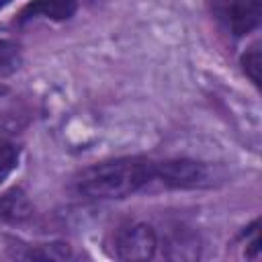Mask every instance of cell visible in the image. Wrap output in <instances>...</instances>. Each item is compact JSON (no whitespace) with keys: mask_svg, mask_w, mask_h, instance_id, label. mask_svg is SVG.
I'll list each match as a JSON object with an SVG mask.
<instances>
[{"mask_svg":"<svg viewBox=\"0 0 262 262\" xmlns=\"http://www.w3.org/2000/svg\"><path fill=\"white\" fill-rule=\"evenodd\" d=\"M156 180V162L145 158H117L82 170L76 190L86 199H125Z\"/></svg>","mask_w":262,"mask_h":262,"instance_id":"obj_1","label":"cell"},{"mask_svg":"<svg viewBox=\"0 0 262 262\" xmlns=\"http://www.w3.org/2000/svg\"><path fill=\"white\" fill-rule=\"evenodd\" d=\"M160 246L158 233L147 223H129L115 233L113 254L119 260H151Z\"/></svg>","mask_w":262,"mask_h":262,"instance_id":"obj_2","label":"cell"},{"mask_svg":"<svg viewBox=\"0 0 262 262\" xmlns=\"http://www.w3.org/2000/svg\"><path fill=\"white\" fill-rule=\"evenodd\" d=\"M213 16L235 37L248 35L260 23V0H211Z\"/></svg>","mask_w":262,"mask_h":262,"instance_id":"obj_3","label":"cell"},{"mask_svg":"<svg viewBox=\"0 0 262 262\" xmlns=\"http://www.w3.org/2000/svg\"><path fill=\"white\" fill-rule=\"evenodd\" d=\"M156 178L170 188H201L211 184V168L196 160L156 162Z\"/></svg>","mask_w":262,"mask_h":262,"instance_id":"obj_4","label":"cell"},{"mask_svg":"<svg viewBox=\"0 0 262 262\" xmlns=\"http://www.w3.org/2000/svg\"><path fill=\"white\" fill-rule=\"evenodd\" d=\"M162 256L168 260H196L201 256L199 237L186 227L168 229L162 237Z\"/></svg>","mask_w":262,"mask_h":262,"instance_id":"obj_5","label":"cell"},{"mask_svg":"<svg viewBox=\"0 0 262 262\" xmlns=\"http://www.w3.org/2000/svg\"><path fill=\"white\" fill-rule=\"evenodd\" d=\"M76 8H78L76 0H33L20 10L18 23H29V20H37V18L68 20L74 16Z\"/></svg>","mask_w":262,"mask_h":262,"instance_id":"obj_6","label":"cell"},{"mask_svg":"<svg viewBox=\"0 0 262 262\" xmlns=\"http://www.w3.org/2000/svg\"><path fill=\"white\" fill-rule=\"evenodd\" d=\"M0 215L6 219H12V221L27 219L31 215V203L25 196V192L18 188H12L10 192H6L0 199Z\"/></svg>","mask_w":262,"mask_h":262,"instance_id":"obj_7","label":"cell"},{"mask_svg":"<svg viewBox=\"0 0 262 262\" xmlns=\"http://www.w3.org/2000/svg\"><path fill=\"white\" fill-rule=\"evenodd\" d=\"M70 256H72V250L63 242L37 244V246H31L29 252L23 254V258H37V260H66Z\"/></svg>","mask_w":262,"mask_h":262,"instance_id":"obj_8","label":"cell"},{"mask_svg":"<svg viewBox=\"0 0 262 262\" xmlns=\"http://www.w3.org/2000/svg\"><path fill=\"white\" fill-rule=\"evenodd\" d=\"M20 61H23L20 47L14 41L0 39V78L14 74L20 68Z\"/></svg>","mask_w":262,"mask_h":262,"instance_id":"obj_9","label":"cell"},{"mask_svg":"<svg viewBox=\"0 0 262 262\" xmlns=\"http://www.w3.org/2000/svg\"><path fill=\"white\" fill-rule=\"evenodd\" d=\"M18 158H20L18 145H14L8 139H0V184L14 172V168L18 166Z\"/></svg>","mask_w":262,"mask_h":262,"instance_id":"obj_10","label":"cell"},{"mask_svg":"<svg viewBox=\"0 0 262 262\" xmlns=\"http://www.w3.org/2000/svg\"><path fill=\"white\" fill-rule=\"evenodd\" d=\"M242 68L246 76L258 86L260 84V47L258 45H252L250 49H246V53L242 55Z\"/></svg>","mask_w":262,"mask_h":262,"instance_id":"obj_11","label":"cell"},{"mask_svg":"<svg viewBox=\"0 0 262 262\" xmlns=\"http://www.w3.org/2000/svg\"><path fill=\"white\" fill-rule=\"evenodd\" d=\"M8 2H10V0H0V8H2V6H6Z\"/></svg>","mask_w":262,"mask_h":262,"instance_id":"obj_12","label":"cell"},{"mask_svg":"<svg viewBox=\"0 0 262 262\" xmlns=\"http://www.w3.org/2000/svg\"><path fill=\"white\" fill-rule=\"evenodd\" d=\"M2 94H6V88H4V86H0V96H2Z\"/></svg>","mask_w":262,"mask_h":262,"instance_id":"obj_13","label":"cell"}]
</instances>
